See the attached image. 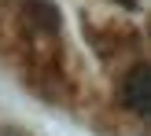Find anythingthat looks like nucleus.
Returning <instances> with one entry per match:
<instances>
[{"label":"nucleus","mask_w":151,"mask_h":136,"mask_svg":"<svg viewBox=\"0 0 151 136\" xmlns=\"http://www.w3.org/2000/svg\"><path fill=\"white\" fill-rule=\"evenodd\" d=\"M122 103L133 114H140V118L147 114V107H151V74H147L144 63L125 70V77H122Z\"/></svg>","instance_id":"f257e3e1"},{"label":"nucleus","mask_w":151,"mask_h":136,"mask_svg":"<svg viewBox=\"0 0 151 136\" xmlns=\"http://www.w3.org/2000/svg\"><path fill=\"white\" fill-rule=\"evenodd\" d=\"M26 22L41 33H59V11L48 0H26Z\"/></svg>","instance_id":"f03ea898"},{"label":"nucleus","mask_w":151,"mask_h":136,"mask_svg":"<svg viewBox=\"0 0 151 136\" xmlns=\"http://www.w3.org/2000/svg\"><path fill=\"white\" fill-rule=\"evenodd\" d=\"M0 136H19V132H15V129H4V132H0Z\"/></svg>","instance_id":"7ed1b4c3"}]
</instances>
